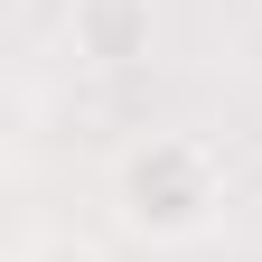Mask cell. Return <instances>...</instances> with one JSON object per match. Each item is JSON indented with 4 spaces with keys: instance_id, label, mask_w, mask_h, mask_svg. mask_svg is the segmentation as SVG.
<instances>
[{
    "instance_id": "obj_1",
    "label": "cell",
    "mask_w": 262,
    "mask_h": 262,
    "mask_svg": "<svg viewBox=\"0 0 262 262\" xmlns=\"http://www.w3.org/2000/svg\"><path fill=\"white\" fill-rule=\"evenodd\" d=\"M113 196H122V225H131V234L178 244V234H196V225L225 206V178H215L206 141H187V131H150V141L122 159Z\"/></svg>"
},
{
    "instance_id": "obj_2",
    "label": "cell",
    "mask_w": 262,
    "mask_h": 262,
    "mask_svg": "<svg viewBox=\"0 0 262 262\" xmlns=\"http://www.w3.org/2000/svg\"><path fill=\"white\" fill-rule=\"evenodd\" d=\"M141 0H75V10H66V38H75V56H131V47H141Z\"/></svg>"
},
{
    "instance_id": "obj_3",
    "label": "cell",
    "mask_w": 262,
    "mask_h": 262,
    "mask_svg": "<svg viewBox=\"0 0 262 262\" xmlns=\"http://www.w3.org/2000/svg\"><path fill=\"white\" fill-rule=\"evenodd\" d=\"M28 262H94V253H84V244H38Z\"/></svg>"
}]
</instances>
